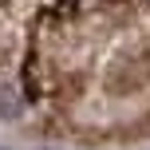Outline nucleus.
<instances>
[{
    "label": "nucleus",
    "mask_w": 150,
    "mask_h": 150,
    "mask_svg": "<svg viewBox=\"0 0 150 150\" xmlns=\"http://www.w3.org/2000/svg\"><path fill=\"white\" fill-rule=\"evenodd\" d=\"M12 115H16V95H12L8 87H0V122L12 119Z\"/></svg>",
    "instance_id": "2"
},
{
    "label": "nucleus",
    "mask_w": 150,
    "mask_h": 150,
    "mask_svg": "<svg viewBox=\"0 0 150 150\" xmlns=\"http://www.w3.org/2000/svg\"><path fill=\"white\" fill-rule=\"evenodd\" d=\"M103 83L115 91V95L146 91V87H150V44H138V47H130V52L115 55V59L107 63Z\"/></svg>",
    "instance_id": "1"
}]
</instances>
